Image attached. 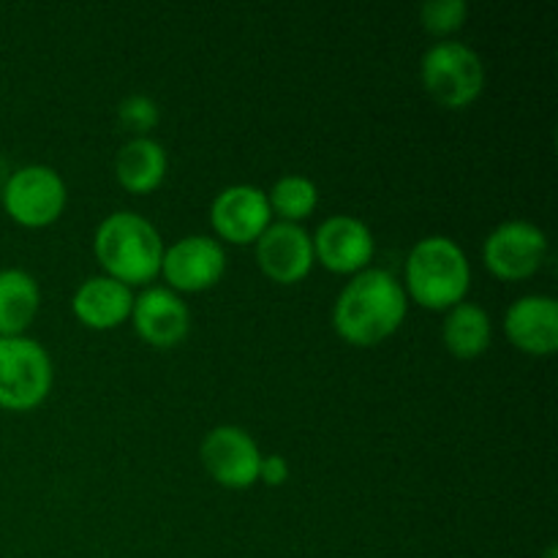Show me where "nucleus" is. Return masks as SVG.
<instances>
[{
    "mask_svg": "<svg viewBox=\"0 0 558 558\" xmlns=\"http://www.w3.org/2000/svg\"><path fill=\"white\" fill-rule=\"evenodd\" d=\"M210 223L221 240L232 245H251L272 223L267 194L256 185L238 183L223 189L210 205Z\"/></svg>",
    "mask_w": 558,
    "mask_h": 558,
    "instance_id": "obj_10",
    "label": "nucleus"
},
{
    "mask_svg": "<svg viewBox=\"0 0 558 558\" xmlns=\"http://www.w3.org/2000/svg\"><path fill=\"white\" fill-rule=\"evenodd\" d=\"M163 245L158 229L145 216L131 210H118L104 218L93 238V254L109 278L136 287L150 283L161 276Z\"/></svg>",
    "mask_w": 558,
    "mask_h": 558,
    "instance_id": "obj_2",
    "label": "nucleus"
},
{
    "mask_svg": "<svg viewBox=\"0 0 558 558\" xmlns=\"http://www.w3.org/2000/svg\"><path fill=\"white\" fill-rule=\"evenodd\" d=\"M505 332L523 354L550 357L558 349V303L548 294L518 298L505 314Z\"/></svg>",
    "mask_w": 558,
    "mask_h": 558,
    "instance_id": "obj_14",
    "label": "nucleus"
},
{
    "mask_svg": "<svg viewBox=\"0 0 558 558\" xmlns=\"http://www.w3.org/2000/svg\"><path fill=\"white\" fill-rule=\"evenodd\" d=\"M267 202L281 221L298 223L314 216L316 205H319V185L305 174H283L281 180L272 183Z\"/></svg>",
    "mask_w": 558,
    "mask_h": 558,
    "instance_id": "obj_19",
    "label": "nucleus"
},
{
    "mask_svg": "<svg viewBox=\"0 0 558 558\" xmlns=\"http://www.w3.org/2000/svg\"><path fill=\"white\" fill-rule=\"evenodd\" d=\"M169 169L167 150L161 142L150 136H134L120 147L114 158V174L118 183L131 194H150L163 183Z\"/></svg>",
    "mask_w": 558,
    "mask_h": 558,
    "instance_id": "obj_16",
    "label": "nucleus"
},
{
    "mask_svg": "<svg viewBox=\"0 0 558 558\" xmlns=\"http://www.w3.org/2000/svg\"><path fill=\"white\" fill-rule=\"evenodd\" d=\"M38 305H41V289L31 272L20 267L0 270V338L25 336L38 316Z\"/></svg>",
    "mask_w": 558,
    "mask_h": 558,
    "instance_id": "obj_17",
    "label": "nucleus"
},
{
    "mask_svg": "<svg viewBox=\"0 0 558 558\" xmlns=\"http://www.w3.org/2000/svg\"><path fill=\"white\" fill-rule=\"evenodd\" d=\"M472 287V265L456 240L430 234L420 240L407 259L403 292L430 311H450L463 303Z\"/></svg>",
    "mask_w": 558,
    "mask_h": 558,
    "instance_id": "obj_3",
    "label": "nucleus"
},
{
    "mask_svg": "<svg viewBox=\"0 0 558 558\" xmlns=\"http://www.w3.org/2000/svg\"><path fill=\"white\" fill-rule=\"evenodd\" d=\"M420 80L428 96L447 109H463L480 98L485 87V65L472 47L461 41H439L423 54Z\"/></svg>",
    "mask_w": 558,
    "mask_h": 558,
    "instance_id": "obj_4",
    "label": "nucleus"
},
{
    "mask_svg": "<svg viewBox=\"0 0 558 558\" xmlns=\"http://www.w3.org/2000/svg\"><path fill=\"white\" fill-rule=\"evenodd\" d=\"M469 16V5L463 0H430L420 5V22L434 36H450L461 31Z\"/></svg>",
    "mask_w": 558,
    "mask_h": 558,
    "instance_id": "obj_20",
    "label": "nucleus"
},
{
    "mask_svg": "<svg viewBox=\"0 0 558 558\" xmlns=\"http://www.w3.org/2000/svg\"><path fill=\"white\" fill-rule=\"evenodd\" d=\"M494 338V325L483 305L477 303H458L456 308L447 311L445 327H441V341L447 352L458 360H474L485 354Z\"/></svg>",
    "mask_w": 558,
    "mask_h": 558,
    "instance_id": "obj_18",
    "label": "nucleus"
},
{
    "mask_svg": "<svg viewBox=\"0 0 558 558\" xmlns=\"http://www.w3.org/2000/svg\"><path fill=\"white\" fill-rule=\"evenodd\" d=\"M407 292L392 272L368 267L352 276L332 305V327L352 347H376L407 319Z\"/></svg>",
    "mask_w": 558,
    "mask_h": 558,
    "instance_id": "obj_1",
    "label": "nucleus"
},
{
    "mask_svg": "<svg viewBox=\"0 0 558 558\" xmlns=\"http://www.w3.org/2000/svg\"><path fill=\"white\" fill-rule=\"evenodd\" d=\"M52 360L27 336L0 338V409L31 412L52 390Z\"/></svg>",
    "mask_w": 558,
    "mask_h": 558,
    "instance_id": "obj_5",
    "label": "nucleus"
},
{
    "mask_svg": "<svg viewBox=\"0 0 558 558\" xmlns=\"http://www.w3.org/2000/svg\"><path fill=\"white\" fill-rule=\"evenodd\" d=\"M118 118L134 136H147V131L158 125V104L150 96L134 93V96L120 101Z\"/></svg>",
    "mask_w": 558,
    "mask_h": 558,
    "instance_id": "obj_21",
    "label": "nucleus"
},
{
    "mask_svg": "<svg viewBox=\"0 0 558 558\" xmlns=\"http://www.w3.org/2000/svg\"><path fill=\"white\" fill-rule=\"evenodd\" d=\"M311 243H314V256L319 259V265H325L330 272H341V276H357V272L368 270L376 251L371 229L354 216L325 218Z\"/></svg>",
    "mask_w": 558,
    "mask_h": 558,
    "instance_id": "obj_11",
    "label": "nucleus"
},
{
    "mask_svg": "<svg viewBox=\"0 0 558 558\" xmlns=\"http://www.w3.org/2000/svg\"><path fill=\"white\" fill-rule=\"evenodd\" d=\"M223 272H227V251L207 234H189L163 251L161 276L172 292H205L221 281Z\"/></svg>",
    "mask_w": 558,
    "mask_h": 558,
    "instance_id": "obj_9",
    "label": "nucleus"
},
{
    "mask_svg": "<svg viewBox=\"0 0 558 558\" xmlns=\"http://www.w3.org/2000/svg\"><path fill=\"white\" fill-rule=\"evenodd\" d=\"M202 466L218 485L229 490H245L259 483L262 450L254 436L238 425H218L202 439Z\"/></svg>",
    "mask_w": 558,
    "mask_h": 558,
    "instance_id": "obj_8",
    "label": "nucleus"
},
{
    "mask_svg": "<svg viewBox=\"0 0 558 558\" xmlns=\"http://www.w3.org/2000/svg\"><path fill=\"white\" fill-rule=\"evenodd\" d=\"M548 558H556V548H548Z\"/></svg>",
    "mask_w": 558,
    "mask_h": 558,
    "instance_id": "obj_23",
    "label": "nucleus"
},
{
    "mask_svg": "<svg viewBox=\"0 0 558 558\" xmlns=\"http://www.w3.org/2000/svg\"><path fill=\"white\" fill-rule=\"evenodd\" d=\"M131 322L136 336L145 343L156 349H172L189 336L191 314L178 292L167 287H150L134 298Z\"/></svg>",
    "mask_w": 558,
    "mask_h": 558,
    "instance_id": "obj_13",
    "label": "nucleus"
},
{
    "mask_svg": "<svg viewBox=\"0 0 558 558\" xmlns=\"http://www.w3.org/2000/svg\"><path fill=\"white\" fill-rule=\"evenodd\" d=\"M256 262L270 281L300 283L314 267V243L300 223L272 221L256 240Z\"/></svg>",
    "mask_w": 558,
    "mask_h": 558,
    "instance_id": "obj_12",
    "label": "nucleus"
},
{
    "mask_svg": "<svg viewBox=\"0 0 558 558\" xmlns=\"http://www.w3.org/2000/svg\"><path fill=\"white\" fill-rule=\"evenodd\" d=\"M134 294L125 283L109 276H93L74 292L71 311L90 330H114L131 319Z\"/></svg>",
    "mask_w": 558,
    "mask_h": 558,
    "instance_id": "obj_15",
    "label": "nucleus"
},
{
    "mask_svg": "<svg viewBox=\"0 0 558 558\" xmlns=\"http://www.w3.org/2000/svg\"><path fill=\"white\" fill-rule=\"evenodd\" d=\"M65 199L69 191L63 178L47 163H27L3 185V210L11 221L27 229H41L58 221L65 210Z\"/></svg>",
    "mask_w": 558,
    "mask_h": 558,
    "instance_id": "obj_6",
    "label": "nucleus"
},
{
    "mask_svg": "<svg viewBox=\"0 0 558 558\" xmlns=\"http://www.w3.org/2000/svg\"><path fill=\"white\" fill-rule=\"evenodd\" d=\"M548 256V238L543 229L532 221H512L499 223L494 232L485 238L483 262L496 278L501 281H523L532 278L543 267Z\"/></svg>",
    "mask_w": 558,
    "mask_h": 558,
    "instance_id": "obj_7",
    "label": "nucleus"
},
{
    "mask_svg": "<svg viewBox=\"0 0 558 558\" xmlns=\"http://www.w3.org/2000/svg\"><path fill=\"white\" fill-rule=\"evenodd\" d=\"M289 480V461L283 456H262L259 466V483L270 485V488H281Z\"/></svg>",
    "mask_w": 558,
    "mask_h": 558,
    "instance_id": "obj_22",
    "label": "nucleus"
}]
</instances>
